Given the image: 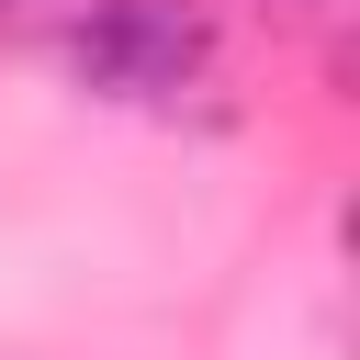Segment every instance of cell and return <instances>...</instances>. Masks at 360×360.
Listing matches in <instances>:
<instances>
[{"label": "cell", "instance_id": "cell-1", "mask_svg": "<svg viewBox=\"0 0 360 360\" xmlns=\"http://www.w3.org/2000/svg\"><path fill=\"white\" fill-rule=\"evenodd\" d=\"M56 68L101 101H180L214 79V11L202 0H90L56 34Z\"/></svg>", "mask_w": 360, "mask_h": 360}, {"label": "cell", "instance_id": "cell-2", "mask_svg": "<svg viewBox=\"0 0 360 360\" xmlns=\"http://www.w3.org/2000/svg\"><path fill=\"white\" fill-rule=\"evenodd\" d=\"M259 22H281V34H292V22H315V0H259Z\"/></svg>", "mask_w": 360, "mask_h": 360}]
</instances>
